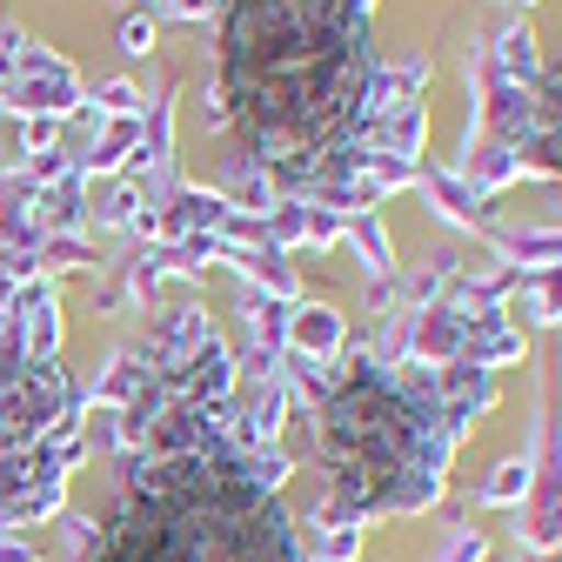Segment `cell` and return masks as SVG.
Returning a JSON list of instances; mask_svg holds the SVG:
<instances>
[{"instance_id": "52a82bcc", "label": "cell", "mask_w": 562, "mask_h": 562, "mask_svg": "<svg viewBox=\"0 0 562 562\" xmlns=\"http://www.w3.org/2000/svg\"><path fill=\"white\" fill-rule=\"evenodd\" d=\"M542 429H549V422H536V436H529V449H522V456H509V462H496V469L482 475L475 503H488V509H522V503H529V488H536V462H542Z\"/></svg>"}, {"instance_id": "8fae6325", "label": "cell", "mask_w": 562, "mask_h": 562, "mask_svg": "<svg viewBox=\"0 0 562 562\" xmlns=\"http://www.w3.org/2000/svg\"><path fill=\"white\" fill-rule=\"evenodd\" d=\"M222 261H235L241 289H268L281 302H302V281H295V268H289L281 248H222Z\"/></svg>"}, {"instance_id": "2e32d148", "label": "cell", "mask_w": 562, "mask_h": 562, "mask_svg": "<svg viewBox=\"0 0 562 562\" xmlns=\"http://www.w3.org/2000/svg\"><path fill=\"white\" fill-rule=\"evenodd\" d=\"M522 308L542 328H562V268H529L522 274Z\"/></svg>"}, {"instance_id": "e0dca14e", "label": "cell", "mask_w": 562, "mask_h": 562, "mask_svg": "<svg viewBox=\"0 0 562 562\" xmlns=\"http://www.w3.org/2000/svg\"><path fill=\"white\" fill-rule=\"evenodd\" d=\"M241 475L261 488V496H281V488H289V475H295V456L281 449V442H274V449H248V456H241Z\"/></svg>"}, {"instance_id": "9a60e30c", "label": "cell", "mask_w": 562, "mask_h": 562, "mask_svg": "<svg viewBox=\"0 0 562 562\" xmlns=\"http://www.w3.org/2000/svg\"><path fill=\"white\" fill-rule=\"evenodd\" d=\"M442 496H449V475L408 469V475H395V488L382 496V516H429V509H436Z\"/></svg>"}, {"instance_id": "44dd1931", "label": "cell", "mask_w": 562, "mask_h": 562, "mask_svg": "<svg viewBox=\"0 0 562 562\" xmlns=\"http://www.w3.org/2000/svg\"><path fill=\"white\" fill-rule=\"evenodd\" d=\"M121 54H134V60L155 54V14H127L121 21Z\"/></svg>"}, {"instance_id": "9c48e42d", "label": "cell", "mask_w": 562, "mask_h": 562, "mask_svg": "<svg viewBox=\"0 0 562 562\" xmlns=\"http://www.w3.org/2000/svg\"><path fill=\"white\" fill-rule=\"evenodd\" d=\"M456 362H462V369H482V375L522 369V362H529V335H522L516 322H503V328H469V341H462Z\"/></svg>"}, {"instance_id": "5b68a950", "label": "cell", "mask_w": 562, "mask_h": 562, "mask_svg": "<svg viewBox=\"0 0 562 562\" xmlns=\"http://www.w3.org/2000/svg\"><path fill=\"white\" fill-rule=\"evenodd\" d=\"M0 101L21 108L27 121H67V114H81V81L75 75H14Z\"/></svg>"}, {"instance_id": "603a6c76", "label": "cell", "mask_w": 562, "mask_h": 562, "mask_svg": "<svg viewBox=\"0 0 562 562\" xmlns=\"http://www.w3.org/2000/svg\"><path fill=\"white\" fill-rule=\"evenodd\" d=\"M509 8H516V21H529V8H536V0H509Z\"/></svg>"}, {"instance_id": "4fadbf2b", "label": "cell", "mask_w": 562, "mask_h": 562, "mask_svg": "<svg viewBox=\"0 0 562 562\" xmlns=\"http://www.w3.org/2000/svg\"><path fill=\"white\" fill-rule=\"evenodd\" d=\"M222 194L241 207V215H261V222H268V207L281 201V181H274L261 161H248V155H228V168H222Z\"/></svg>"}, {"instance_id": "6da1fadb", "label": "cell", "mask_w": 562, "mask_h": 562, "mask_svg": "<svg viewBox=\"0 0 562 562\" xmlns=\"http://www.w3.org/2000/svg\"><path fill=\"white\" fill-rule=\"evenodd\" d=\"M75 415V382L54 362H27V356H0V456L47 442L60 422Z\"/></svg>"}, {"instance_id": "7402d4cb", "label": "cell", "mask_w": 562, "mask_h": 562, "mask_svg": "<svg viewBox=\"0 0 562 562\" xmlns=\"http://www.w3.org/2000/svg\"><path fill=\"white\" fill-rule=\"evenodd\" d=\"M0 562H34V549H27V542H14V536H0Z\"/></svg>"}, {"instance_id": "277c9868", "label": "cell", "mask_w": 562, "mask_h": 562, "mask_svg": "<svg viewBox=\"0 0 562 562\" xmlns=\"http://www.w3.org/2000/svg\"><path fill=\"white\" fill-rule=\"evenodd\" d=\"M415 188H422V201H429L449 228H469V235H488V228H496V222H488V201H482L456 168H422Z\"/></svg>"}, {"instance_id": "d4e9b609", "label": "cell", "mask_w": 562, "mask_h": 562, "mask_svg": "<svg viewBox=\"0 0 562 562\" xmlns=\"http://www.w3.org/2000/svg\"><path fill=\"white\" fill-rule=\"evenodd\" d=\"M0 94H8V75H0Z\"/></svg>"}, {"instance_id": "5bb4252c", "label": "cell", "mask_w": 562, "mask_h": 562, "mask_svg": "<svg viewBox=\"0 0 562 562\" xmlns=\"http://www.w3.org/2000/svg\"><path fill=\"white\" fill-rule=\"evenodd\" d=\"M348 241H356L369 281H389V274H395V241H389L382 207H362V215H348Z\"/></svg>"}, {"instance_id": "7a4b0ae2", "label": "cell", "mask_w": 562, "mask_h": 562, "mask_svg": "<svg viewBox=\"0 0 562 562\" xmlns=\"http://www.w3.org/2000/svg\"><path fill=\"white\" fill-rule=\"evenodd\" d=\"M161 389L175 395V402H194V408H222L235 389H241V369H235V348L228 341H215L207 335L188 362H168L161 369Z\"/></svg>"}, {"instance_id": "ffe728a7", "label": "cell", "mask_w": 562, "mask_h": 562, "mask_svg": "<svg viewBox=\"0 0 562 562\" xmlns=\"http://www.w3.org/2000/svg\"><path fill=\"white\" fill-rule=\"evenodd\" d=\"M308 555H322V562H356L362 555V522H328Z\"/></svg>"}, {"instance_id": "d6986e66", "label": "cell", "mask_w": 562, "mask_h": 562, "mask_svg": "<svg viewBox=\"0 0 562 562\" xmlns=\"http://www.w3.org/2000/svg\"><path fill=\"white\" fill-rule=\"evenodd\" d=\"M34 255H41L34 268H94V261H101L81 235H41V248H34Z\"/></svg>"}, {"instance_id": "30bf717a", "label": "cell", "mask_w": 562, "mask_h": 562, "mask_svg": "<svg viewBox=\"0 0 562 562\" xmlns=\"http://www.w3.org/2000/svg\"><path fill=\"white\" fill-rule=\"evenodd\" d=\"M488 67H496V81L536 88V81H542V47H536V27H529V21H509L496 41H488Z\"/></svg>"}, {"instance_id": "8992f818", "label": "cell", "mask_w": 562, "mask_h": 562, "mask_svg": "<svg viewBox=\"0 0 562 562\" xmlns=\"http://www.w3.org/2000/svg\"><path fill=\"white\" fill-rule=\"evenodd\" d=\"M289 348L295 356H315V362H341L348 348V315L335 302H295L289 315Z\"/></svg>"}, {"instance_id": "cb8c5ba5", "label": "cell", "mask_w": 562, "mask_h": 562, "mask_svg": "<svg viewBox=\"0 0 562 562\" xmlns=\"http://www.w3.org/2000/svg\"><path fill=\"white\" fill-rule=\"evenodd\" d=\"M302 562H322V555H308V549H302Z\"/></svg>"}, {"instance_id": "ac0fdd59", "label": "cell", "mask_w": 562, "mask_h": 562, "mask_svg": "<svg viewBox=\"0 0 562 562\" xmlns=\"http://www.w3.org/2000/svg\"><path fill=\"white\" fill-rule=\"evenodd\" d=\"M429 562H488V536L475 522H456V529H442V542H436Z\"/></svg>"}, {"instance_id": "3957f363", "label": "cell", "mask_w": 562, "mask_h": 562, "mask_svg": "<svg viewBox=\"0 0 562 562\" xmlns=\"http://www.w3.org/2000/svg\"><path fill=\"white\" fill-rule=\"evenodd\" d=\"M542 442H549V456L536 462V488H529V503H522L516 542L529 555H562V436L542 429Z\"/></svg>"}, {"instance_id": "7c38bea8", "label": "cell", "mask_w": 562, "mask_h": 562, "mask_svg": "<svg viewBox=\"0 0 562 562\" xmlns=\"http://www.w3.org/2000/svg\"><path fill=\"white\" fill-rule=\"evenodd\" d=\"M201 341H207V308H201V302H175V308H161V322H155V348H148V356L168 369V362H188Z\"/></svg>"}, {"instance_id": "ba28073f", "label": "cell", "mask_w": 562, "mask_h": 562, "mask_svg": "<svg viewBox=\"0 0 562 562\" xmlns=\"http://www.w3.org/2000/svg\"><path fill=\"white\" fill-rule=\"evenodd\" d=\"M536 168H529V155L522 148H509V140H488L482 134V148L469 155V168H462V181L482 194V201H496L503 188H516V181H529Z\"/></svg>"}]
</instances>
